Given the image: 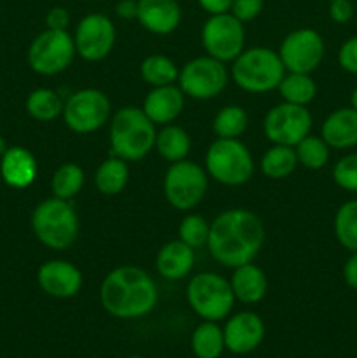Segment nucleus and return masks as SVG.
Here are the masks:
<instances>
[{
    "mask_svg": "<svg viewBox=\"0 0 357 358\" xmlns=\"http://www.w3.org/2000/svg\"><path fill=\"white\" fill-rule=\"evenodd\" d=\"M276 52L286 72L312 73L324 59L326 42L314 28H296L284 37Z\"/></svg>",
    "mask_w": 357,
    "mask_h": 358,
    "instance_id": "4468645a",
    "label": "nucleus"
},
{
    "mask_svg": "<svg viewBox=\"0 0 357 358\" xmlns=\"http://www.w3.org/2000/svg\"><path fill=\"white\" fill-rule=\"evenodd\" d=\"M111 115V100L104 91L94 90V87H84L70 94L63 103L62 112L66 128L79 135L98 131L107 124Z\"/></svg>",
    "mask_w": 357,
    "mask_h": 358,
    "instance_id": "1a4fd4ad",
    "label": "nucleus"
},
{
    "mask_svg": "<svg viewBox=\"0 0 357 358\" xmlns=\"http://www.w3.org/2000/svg\"><path fill=\"white\" fill-rule=\"evenodd\" d=\"M210 233V222L200 213H189L178 224V240L184 241L191 248H202L205 247L209 241Z\"/></svg>",
    "mask_w": 357,
    "mask_h": 358,
    "instance_id": "f704fd0d",
    "label": "nucleus"
},
{
    "mask_svg": "<svg viewBox=\"0 0 357 358\" xmlns=\"http://www.w3.org/2000/svg\"><path fill=\"white\" fill-rule=\"evenodd\" d=\"M35 238L49 250L63 252L72 247L79 236V215L72 201L56 196L44 199L31 213Z\"/></svg>",
    "mask_w": 357,
    "mask_h": 358,
    "instance_id": "20e7f679",
    "label": "nucleus"
},
{
    "mask_svg": "<svg viewBox=\"0 0 357 358\" xmlns=\"http://www.w3.org/2000/svg\"><path fill=\"white\" fill-rule=\"evenodd\" d=\"M128 358H144V357H139V355H133V357H128Z\"/></svg>",
    "mask_w": 357,
    "mask_h": 358,
    "instance_id": "49530a36",
    "label": "nucleus"
},
{
    "mask_svg": "<svg viewBox=\"0 0 357 358\" xmlns=\"http://www.w3.org/2000/svg\"><path fill=\"white\" fill-rule=\"evenodd\" d=\"M86 175L77 163H63L56 168L51 178L52 196L72 201L84 187Z\"/></svg>",
    "mask_w": 357,
    "mask_h": 358,
    "instance_id": "7c9ffc66",
    "label": "nucleus"
},
{
    "mask_svg": "<svg viewBox=\"0 0 357 358\" xmlns=\"http://www.w3.org/2000/svg\"><path fill=\"white\" fill-rule=\"evenodd\" d=\"M227 352L234 355H247L259 348L266 334L262 318L254 311H240L227 317L223 327Z\"/></svg>",
    "mask_w": 357,
    "mask_h": 358,
    "instance_id": "dca6fc26",
    "label": "nucleus"
},
{
    "mask_svg": "<svg viewBox=\"0 0 357 358\" xmlns=\"http://www.w3.org/2000/svg\"><path fill=\"white\" fill-rule=\"evenodd\" d=\"M209 178L227 187H240L254 175V159L240 138H216L205 154Z\"/></svg>",
    "mask_w": 357,
    "mask_h": 358,
    "instance_id": "423d86ee",
    "label": "nucleus"
},
{
    "mask_svg": "<svg viewBox=\"0 0 357 358\" xmlns=\"http://www.w3.org/2000/svg\"><path fill=\"white\" fill-rule=\"evenodd\" d=\"M209 191V175L192 161H178L168 166L163 177V194L172 208L178 212L195 210Z\"/></svg>",
    "mask_w": 357,
    "mask_h": 358,
    "instance_id": "6e6552de",
    "label": "nucleus"
},
{
    "mask_svg": "<svg viewBox=\"0 0 357 358\" xmlns=\"http://www.w3.org/2000/svg\"><path fill=\"white\" fill-rule=\"evenodd\" d=\"M230 285L234 294V299L244 304L261 303L268 292L266 273L254 262H247V264L234 268L230 278Z\"/></svg>",
    "mask_w": 357,
    "mask_h": 358,
    "instance_id": "5701e85b",
    "label": "nucleus"
},
{
    "mask_svg": "<svg viewBox=\"0 0 357 358\" xmlns=\"http://www.w3.org/2000/svg\"><path fill=\"white\" fill-rule=\"evenodd\" d=\"M338 63L345 72L357 76V35L343 42L338 51Z\"/></svg>",
    "mask_w": 357,
    "mask_h": 358,
    "instance_id": "4c0bfd02",
    "label": "nucleus"
},
{
    "mask_svg": "<svg viewBox=\"0 0 357 358\" xmlns=\"http://www.w3.org/2000/svg\"><path fill=\"white\" fill-rule=\"evenodd\" d=\"M136 21L144 30L154 35H170L182 21L178 0H139Z\"/></svg>",
    "mask_w": 357,
    "mask_h": 358,
    "instance_id": "a211bd4d",
    "label": "nucleus"
},
{
    "mask_svg": "<svg viewBox=\"0 0 357 358\" xmlns=\"http://www.w3.org/2000/svg\"><path fill=\"white\" fill-rule=\"evenodd\" d=\"M130 180L128 161L111 156L98 164L94 171V187L104 196H118L125 191Z\"/></svg>",
    "mask_w": 357,
    "mask_h": 358,
    "instance_id": "b1692460",
    "label": "nucleus"
},
{
    "mask_svg": "<svg viewBox=\"0 0 357 358\" xmlns=\"http://www.w3.org/2000/svg\"><path fill=\"white\" fill-rule=\"evenodd\" d=\"M265 0H233L230 13L241 23H251L262 13Z\"/></svg>",
    "mask_w": 357,
    "mask_h": 358,
    "instance_id": "e433bc0d",
    "label": "nucleus"
},
{
    "mask_svg": "<svg viewBox=\"0 0 357 358\" xmlns=\"http://www.w3.org/2000/svg\"><path fill=\"white\" fill-rule=\"evenodd\" d=\"M63 103L65 101L59 98V94L55 90L38 87V90H34L28 94L24 107H27L30 117H34L35 121L49 122L62 115Z\"/></svg>",
    "mask_w": 357,
    "mask_h": 358,
    "instance_id": "c756f323",
    "label": "nucleus"
},
{
    "mask_svg": "<svg viewBox=\"0 0 357 358\" xmlns=\"http://www.w3.org/2000/svg\"><path fill=\"white\" fill-rule=\"evenodd\" d=\"M115 14H118V17H121L125 21L136 20V14H139V0H119L115 3Z\"/></svg>",
    "mask_w": 357,
    "mask_h": 358,
    "instance_id": "a19ab883",
    "label": "nucleus"
},
{
    "mask_svg": "<svg viewBox=\"0 0 357 358\" xmlns=\"http://www.w3.org/2000/svg\"><path fill=\"white\" fill-rule=\"evenodd\" d=\"M231 65L230 77L240 90L252 94L270 93L276 90L286 76V66L279 52L270 48L255 45L244 49Z\"/></svg>",
    "mask_w": 357,
    "mask_h": 358,
    "instance_id": "39448f33",
    "label": "nucleus"
},
{
    "mask_svg": "<svg viewBox=\"0 0 357 358\" xmlns=\"http://www.w3.org/2000/svg\"><path fill=\"white\" fill-rule=\"evenodd\" d=\"M158 297L156 282L149 273L136 266H119L102 280V308L119 320L146 317L156 308Z\"/></svg>",
    "mask_w": 357,
    "mask_h": 358,
    "instance_id": "f03ea898",
    "label": "nucleus"
},
{
    "mask_svg": "<svg viewBox=\"0 0 357 358\" xmlns=\"http://www.w3.org/2000/svg\"><path fill=\"white\" fill-rule=\"evenodd\" d=\"M191 145V136L184 128L177 124H164L158 131L154 149L168 163H178L189 156Z\"/></svg>",
    "mask_w": 357,
    "mask_h": 358,
    "instance_id": "393cba45",
    "label": "nucleus"
},
{
    "mask_svg": "<svg viewBox=\"0 0 357 358\" xmlns=\"http://www.w3.org/2000/svg\"><path fill=\"white\" fill-rule=\"evenodd\" d=\"M321 136L331 149L349 150L357 147V110L352 107L332 110L322 122Z\"/></svg>",
    "mask_w": 357,
    "mask_h": 358,
    "instance_id": "aec40b11",
    "label": "nucleus"
},
{
    "mask_svg": "<svg viewBox=\"0 0 357 358\" xmlns=\"http://www.w3.org/2000/svg\"><path fill=\"white\" fill-rule=\"evenodd\" d=\"M83 273L76 264L63 259L46 261L37 271V283L55 299H70L83 289Z\"/></svg>",
    "mask_w": 357,
    "mask_h": 358,
    "instance_id": "f3484780",
    "label": "nucleus"
},
{
    "mask_svg": "<svg viewBox=\"0 0 357 358\" xmlns=\"http://www.w3.org/2000/svg\"><path fill=\"white\" fill-rule=\"evenodd\" d=\"M294 149H296L298 163L312 171L322 170L329 163L331 156V147L324 142L322 136L315 135H307Z\"/></svg>",
    "mask_w": 357,
    "mask_h": 358,
    "instance_id": "72a5a7b5",
    "label": "nucleus"
},
{
    "mask_svg": "<svg viewBox=\"0 0 357 358\" xmlns=\"http://www.w3.org/2000/svg\"><path fill=\"white\" fill-rule=\"evenodd\" d=\"M195 259V248L177 238L160 248L156 255V271L168 282H178L192 271Z\"/></svg>",
    "mask_w": 357,
    "mask_h": 358,
    "instance_id": "4be33fe9",
    "label": "nucleus"
},
{
    "mask_svg": "<svg viewBox=\"0 0 357 358\" xmlns=\"http://www.w3.org/2000/svg\"><path fill=\"white\" fill-rule=\"evenodd\" d=\"M230 83V70L212 56H198L186 63L178 72L177 86L192 100L217 98Z\"/></svg>",
    "mask_w": 357,
    "mask_h": 358,
    "instance_id": "9b49d317",
    "label": "nucleus"
},
{
    "mask_svg": "<svg viewBox=\"0 0 357 358\" xmlns=\"http://www.w3.org/2000/svg\"><path fill=\"white\" fill-rule=\"evenodd\" d=\"M248 126V114L240 105H226L216 114L212 129L217 138H240Z\"/></svg>",
    "mask_w": 357,
    "mask_h": 358,
    "instance_id": "2f4dec72",
    "label": "nucleus"
},
{
    "mask_svg": "<svg viewBox=\"0 0 357 358\" xmlns=\"http://www.w3.org/2000/svg\"><path fill=\"white\" fill-rule=\"evenodd\" d=\"M300 166L296 156V149L289 145H272L261 157L262 175L268 177L270 180H284L290 177Z\"/></svg>",
    "mask_w": 357,
    "mask_h": 358,
    "instance_id": "a878e982",
    "label": "nucleus"
},
{
    "mask_svg": "<svg viewBox=\"0 0 357 358\" xmlns=\"http://www.w3.org/2000/svg\"><path fill=\"white\" fill-rule=\"evenodd\" d=\"M276 90L282 96V101L307 107L317 94V84L312 79L310 73L286 72Z\"/></svg>",
    "mask_w": 357,
    "mask_h": 358,
    "instance_id": "cd10ccee",
    "label": "nucleus"
},
{
    "mask_svg": "<svg viewBox=\"0 0 357 358\" xmlns=\"http://www.w3.org/2000/svg\"><path fill=\"white\" fill-rule=\"evenodd\" d=\"M343 280L350 289L357 290V252H350V257L343 266Z\"/></svg>",
    "mask_w": 357,
    "mask_h": 358,
    "instance_id": "79ce46f5",
    "label": "nucleus"
},
{
    "mask_svg": "<svg viewBox=\"0 0 357 358\" xmlns=\"http://www.w3.org/2000/svg\"><path fill=\"white\" fill-rule=\"evenodd\" d=\"M186 299L200 318L209 322H220L230 317L237 301L230 280L210 271L198 273L189 280Z\"/></svg>",
    "mask_w": 357,
    "mask_h": 358,
    "instance_id": "0eeeda50",
    "label": "nucleus"
},
{
    "mask_svg": "<svg viewBox=\"0 0 357 358\" xmlns=\"http://www.w3.org/2000/svg\"><path fill=\"white\" fill-rule=\"evenodd\" d=\"M202 45L206 55L219 62H233L245 49V24L231 13L214 14L202 27Z\"/></svg>",
    "mask_w": 357,
    "mask_h": 358,
    "instance_id": "f8f14e48",
    "label": "nucleus"
},
{
    "mask_svg": "<svg viewBox=\"0 0 357 358\" xmlns=\"http://www.w3.org/2000/svg\"><path fill=\"white\" fill-rule=\"evenodd\" d=\"M72 37L77 56L84 62H102L114 49L115 27L105 14L91 13L77 23Z\"/></svg>",
    "mask_w": 357,
    "mask_h": 358,
    "instance_id": "2eb2a0df",
    "label": "nucleus"
},
{
    "mask_svg": "<svg viewBox=\"0 0 357 358\" xmlns=\"http://www.w3.org/2000/svg\"><path fill=\"white\" fill-rule=\"evenodd\" d=\"M350 107H352L354 110H357V86L354 87L352 94H350Z\"/></svg>",
    "mask_w": 357,
    "mask_h": 358,
    "instance_id": "c03bdc74",
    "label": "nucleus"
},
{
    "mask_svg": "<svg viewBox=\"0 0 357 358\" xmlns=\"http://www.w3.org/2000/svg\"><path fill=\"white\" fill-rule=\"evenodd\" d=\"M76 56V44L69 30L46 28L31 41L27 59L38 76H58L72 65Z\"/></svg>",
    "mask_w": 357,
    "mask_h": 358,
    "instance_id": "9d476101",
    "label": "nucleus"
},
{
    "mask_svg": "<svg viewBox=\"0 0 357 358\" xmlns=\"http://www.w3.org/2000/svg\"><path fill=\"white\" fill-rule=\"evenodd\" d=\"M9 149V147H7V143H6V140L2 138V136H0V157L4 156V152H6V150Z\"/></svg>",
    "mask_w": 357,
    "mask_h": 358,
    "instance_id": "a18cd8bd",
    "label": "nucleus"
},
{
    "mask_svg": "<svg viewBox=\"0 0 357 358\" xmlns=\"http://www.w3.org/2000/svg\"><path fill=\"white\" fill-rule=\"evenodd\" d=\"M156 124L142 110V107H122L111 117L108 140L112 156L125 161H140L154 149Z\"/></svg>",
    "mask_w": 357,
    "mask_h": 358,
    "instance_id": "7ed1b4c3",
    "label": "nucleus"
},
{
    "mask_svg": "<svg viewBox=\"0 0 357 358\" xmlns=\"http://www.w3.org/2000/svg\"><path fill=\"white\" fill-rule=\"evenodd\" d=\"M329 17L336 24L349 23L354 17V3L350 0H331L329 2Z\"/></svg>",
    "mask_w": 357,
    "mask_h": 358,
    "instance_id": "58836bf2",
    "label": "nucleus"
},
{
    "mask_svg": "<svg viewBox=\"0 0 357 358\" xmlns=\"http://www.w3.org/2000/svg\"><path fill=\"white\" fill-rule=\"evenodd\" d=\"M335 236L349 252H357V199H349L336 210Z\"/></svg>",
    "mask_w": 357,
    "mask_h": 358,
    "instance_id": "473e14b6",
    "label": "nucleus"
},
{
    "mask_svg": "<svg viewBox=\"0 0 357 358\" xmlns=\"http://www.w3.org/2000/svg\"><path fill=\"white\" fill-rule=\"evenodd\" d=\"M332 180L340 189L357 192V152L345 154L332 166Z\"/></svg>",
    "mask_w": 357,
    "mask_h": 358,
    "instance_id": "c9c22d12",
    "label": "nucleus"
},
{
    "mask_svg": "<svg viewBox=\"0 0 357 358\" xmlns=\"http://www.w3.org/2000/svg\"><path fill=\"white\" fill-rule=\"evenodd\" d=\"M326 2H331V0H326Z\"/></svg>",
    "mask_w": 357,
    "mask_h": 358,
    "instance_id": "de8ad7c7",
    "label": "nucleus"
},
{
    "mask_svg": "<svg viewBox=\"0 0 357 358\" xmlns=\"http://www.w3.org/2000/svg\"><path fill=\"white\" fill-rule=\"evenodd\" d=\"M186 105V94L182 93L177 84L170 86L153 87L146 94L142 103V110L154 124H172L182 114Z\"/></svg>",
    "mask_w": 357,
    "mask_h": 358,
    "instance_id": "6ab92c4d",
    "label": "nucleus"
},
{
    "mask_svg": "<svg viewBox=\"0 0 357 358\" xmlns=\"http://www.w3.org/2000/svg\"><path fill=\"white\" fill-rule=\"evenodd\" d=\"M231 3H233V0H198V6L202 7L209 16L230 13Z\"/></svg>",
    "mask_w": 357,
    "mask_h": 358,
    "instance_id": "37998d69",
    "label": "nucleus"
},
{
    "mask_svg": "<svg viewBox=\"0 0 357 358\" xmlns=\"http://www.w3.org/2000/svg\"><path fill=\"white\" fill-rule=\"evenodd\" d=\"M312 122L314 119L307 107L282 101L266 112L262 131L273 145L296 147L304 136L310 135Z\"/></svg>",
    "mask_w": 357,
    "mask_h": 358,
    "instance_id": "ddd939ff",
    "label": "nucleus"
},
{
    "mask_svg": "<svg viewBox=\"0 0 357 358\" xmlns=\"http://www.w3.org/2000/svg\"><path fill=\"white\" fill-rule=\"evenodd\" d=\"M70 24V14L65 7H51L46 14V27L51 30H66Z\"/></svg>",
    "mask_w": 357,
    "mask_h": 358,
    "instance_id": "ea45409f",
    "label": "nucleus"
},
{
    "mask_svg": "<svg viewBox=\"0 0 357 358\" xmlns=\"http://www.w3.org/2000/svg\"><path fill=\"white\" fill-rule=\"evenodd\" d=\"M178 72L181 70L175 65L174 59L164 55H150L140 63V76H142L144 83L149 84L150 87L177 84Z\"/></svg>",
    "mask_w": 357,
    "mask_h": 358,
    "instance_id": "c85d7f7f",
    "label": "nucleus"
},
{
    "mask_svg": "<svg viewBox=\"0 0 357 358\" xmlns=\"http://www.w3.org/2000/svg\"><path fill=\"white\" fill-rule=\"evenodd\" d=\"M37 159L24 147H9L0 161V175L13 189H27L37 178Z\"/></svg>",
    "mask_w": 357,
    "mask_h": 358,
    "instance_id": "412c9836",
    "label": "nucleus"
},
{
    "mask_svg": "<svg viewBox=\"0 0 357 358\" xmlns=\"http://www.w3.org/2000/svg\"><path fill=\"white\" fill-rule=\"evenodd\" d=\"M265 224L254 212L245 208L224 210L210 222L206 247L214 261L234 269L254 262L265 245Z\"/></svg>",
    "mask_w": 357,
    "mask_h": 358,
    "instance_id": "f257e3e1",
    "label": "nucleus"
},
{
    "mask_svg": "<svg viewBox=\"0 0 357 358\" xmlns=\"http://www.w3.org/2000/svg\"><path fill=\"white\" fill-rule=\"evenodd\" d=\"M191 350L196 358H219L226 350L223 327L217 322L203 320L192 331Z\"/></svg>",
    "mask_w": 357,
    "mask_h": 358,
    "instance_id": "bb28decb",
    "label": "nucleus"
}]
</instances>
